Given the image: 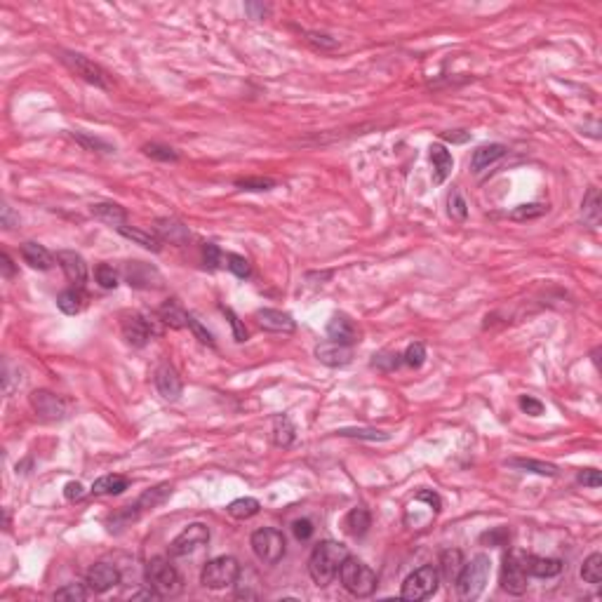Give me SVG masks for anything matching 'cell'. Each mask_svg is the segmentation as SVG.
Here are the masks:
<instances>
[{"instance_id":"cell-1","label":"cell","mask_w":602,"mask_h":602,"mask_svg":"<svg viewBox=\"0 0 602 602\" xmlns=\"http://www.w3.org/2000/svg\"><path fill=\"white\" fill-rule=\"evenodd\" d=\"M349 548L339 541H323L313 548L311 558H309V574L316 584L323 588L327 584H332V579L339 574V567L349 558Z\"/></svg>"},{"instance_id":"cell-2","label":"cell","mask_w":602,"mask_h":602,"mask_svg":"<svg viewBox=\"0 0 602 602\" xmlns=\"http://www.w3.org/2000/svg\"><path fill=\"white\" fill-rule=\"evenodd\" d=\"M490 572H492V563L490 555L480 553L471 563H464V570L457 577V593L461 600H478L483 595L487 581H490Z\"/></svg>"},{"instance_id":"cell-3","label":"cell","mask_w":602,"mask_h":602,"mask_svg":"<svg viewBox=\"0 0 602 602\" xmlns=\"http://www.w3.org/2000/svg\"><path fill=\"white\" fill-rule=\"evenodd\" d=\"M337 577L341 581V586H344L353 598H370V595L377 591V574H374L363 560L351 558V555L341 563Z\"/></svg>"},{"instance_id":"cell-4","label":"cell","mask_w":602,"mask_h":602,"mask_svg":"<svg viewBox=\"0 0 602 602\" xmlns=\"http://www.w3.org/2000/svg\"><path fill=\"white\" fill-rule=\"evenodd\" d=\"M144 579H146V586H149L151 591H156L160 598H175L184 588L182 577H179L175 565L167 558H151L149 563H146Z\"/></svg>"},{"instance_id":"cell-5","label":"cell","mask_w":602,"mask_h":602,"mask_svg":"<svg viewBox=\"0 0 602 602\" xmlns=\"http://www.w3.org/2000/svg\"><path fill=\"white\" fill-rule=\"evenodd\" d=\"M240 577V565L236 558L231 555H219V558L210 560L203 572H200V584L205 588H212V591H222V588H229L238 581Z\"/></svg>"},{"instance_id":"cell-6","label":"cell","mask_w":602,"mask_h":602,"mask_svg":"<svg viewBox=\"0 0 602 602\" xmlns=\"http://www.w3.org/2000/svg\"><path fill=\"white\" fill-rule=\"evenodd\" d=\"M438 579H440V574L433 565L419 567V570H414L410 577L403 581L400 598L410 600V602H421V600L431 598V595L438 591Z\"/></svg>"},{"instance_id":"cell-7","label":"cell","mask_w":602,"mask_h":602,"mask_svg":"<svg viewBox=\"0 0 602 602\" xmlns=\"http://www.w3.org/2000/svg\"><path fill=\"white\" fill-rule=\"evenodd\" d=\"M285 546L283 532L273 527H262L252 534V551L266 565H278L285 558Z\"/></svg>"},{"instance_id":"cell-8","label":"cell","mask_w":602,"mask_h":602,"mask_svg":"<svg viewBox=\"0 0 602 602\" xmlns=\"http://www.w3.org/2000/svg\"><path fill=\"white\" fill-rule=\"evenodd\" d=\"M62 62L69 66L76 76L83 78L85 83L95 85V88H99V90H111L109 73L85 55H78V52H62Z\"/></svg>"},{"instance_id":"cell-9","label":"cell","mask_w":602,"mask_h":602,"mask_svg":"<svg viewBox=\"0 0 602 602\" xmlns=\"http://www.w3.org/2000/svg\"><path fill=\"white\" fill-rule=\"evenodd\" d=\"M527 570H525V553L511 551L504 558L501 567V588L511 595H523L527 591Z\"/></svg>"},{"instance_id":"cell-10","label":"cell","mask_w":602,"mask_h":602,"mask_svg":"<svg viewBox=\"0 0 602 602\" xmlns=\"http://www.w3.org/2000/svg\"><path fill=\"white\" fill-rule=\"evenodd\" d=\"M210 541V530L203 523H193L189 525L182 534H177L175 541L170 544V555L172 558H182V555H189L193 551H198L200 546H205Z\"/></svg>"},{"instance_id":"cell-11","label":"cell","mask_w":602,"mask_h":602,"mask_svg":"<svg viewBox=\"0 0 602 602\" xmlns=\"http://www.w3.org/2000/svg\"><path fill=\"white\" fill-rule=\"evenodd\" d=\"M31 407L45 421H62L66 417V403L52 391H33Z\"/></svg>"},{"instance_id":"cell-12","label":"cell","mask_w":602,"mask_h":602,"mask_svg":"<svg viewBox=\"0 0 602 602\" xmlns=\"http://www.w3.org/2000/svg\"><path fill=\"white\" fill-rule=\"evenodd\" d=\"M120 327H123L125 341L130 346H135V349H144V346L149 344L151 334H153L149 320H146L144 316H139V313H127V316H123Z\"/></svg>"},{"instance_id":"cell-13","label":"cell","mask_w":602,"mask_h":602,"mask_svg":"<svg viewBox=\"0 0 602 602\" xmlns=\"http://www.w3.org/2000/svg\"><path fill=\"white\" fill-rule=\"evenodd\" d=\"M316 358L327 367H346L353 360V349L339 341H323L316 346Z\"/></svg>"},{"instance_id":"cell-14","label":"cell","mask_w":602,"mask_h":602,"mask_svg":"<svg viewBox=\"0 0 602 602\" xmlns=\"http://www.w3.org/2000/svg\"><path fill=\"white\" fill-rule=\"evenodd\" d=\"M85 584L90 586L92 593H106V591H111L113 586L120 584V572L109 563H97L88 570Z\"/></svg>"},{"instance_id":"cell-15","label":"cell","mask_w":602,"mask_h":602,"mask_svg":"<svg viewBox=\"0 0 602 602\" xmlns=\"http://www.w3.org/2000/svg\"><path fill=\"white\" fill-rule=\"evenodd\" d=\"M257 323L262 330L266 332H276V334H292L297 330V323L290 313L285 311H276V309H262L257 311Z\"/></svg>"},{"instance_id":"cell-16","label":"cell","mask_w":602,"mask_h":602,"mask_svg":"<svg viewBox=\"0 0 602 602\" xmlns=\"http://www.w3.org/2000/svg\"><path fill=\"white\" fill-rule=\"evenodd\" d=\"M57 262L62 266V271L66 273V278L76 287H80L88 280V264H85V259L80 257L78 252H71V250L57 252Z\"/></svg>"},{"instance_id":"cell-17","label":"cell","mask_w":602,"mask_h":602,"mask_svg":"<svg viewBox=\"0 0 602 602\" xmlns=\"http://www.w3.org/2000/svg\"><path fill=\"white\" fill-rule=\"evenodd\" d=\"M125 278L127 283H130L132 287H158L160 283H163V278H160V273L153 269V266L144 264V262H130L125 266Z\"/></svg>"},{"instance_id":"cell-18","label":"cell","mask_w":602,"mask_h":602,"mask_svg":"<svg viewBox=\"0 0 602 602\" xmlns=\"http://www.w3.org/2000/svg\"><path fill=\"white\" fill-rule=\"evenodd\" d=\"M156 389H158V393L165 400H179V398H182L184 384H182V379H179V374H177L175 367H172V365L160 367V370L156 372Z\"/></svg>"},{"instance_id":"cell-19","label":"cell","mask_w":602,"mask_h":602,"mask_svg":"<svg viewBox=\"0 0 602 602\" xmlns=\"http://www.w3.org/2000/svg\"><path fill=\"white\" fill-rule=\"evenodd\" d=\"M327 337L332 341H339V344L353 346L358 341V327L353 325L351 318L341 316V313H334L332 320L327 323Z\"/></svg>"},{"instance_id":"cell-20","label":"cell","mask_w":602,"mask_h":602,"mask_svg":"<svg viewBox=\"0 0 602 602\" xmlns=\"http://www.w3.org/2000/svg\"><path fill=\"white\" fill-rule=\"evenodd\" d=\"M525 570L530 577H539V579H551L558 577L563 572V560L558 558H537V555H527L525 553Z\"/></svg>"},{"instance_id":"cell-21","label":"cell","mask_w":602,"mask_h":602,"mask_svg":"<svg viewBox=\"0 0 602 602\" xmlns=\"http://www.w3.org/2000/svg\"><path fill=\"white\" fill-rule=\"evenodd\" d=\"M431 160H433V184H443L445 179L452 175V167H454L452 153L447 151L443 144H433Z\"/></svg>"},{"instance_id":"cell-22","label":"cell","mask_w":602,"mask_h":602,"mask_svg":"<svg viewBox=\"0 0 602 602\" xmlns=\"http://www.w3.org/2000/svg\"><path fill=\"white\" fill-rule=\"evenodd\" d=\"M22 259L31 266V269H38V271H50L52 266H55V257H52V254L38 243H24L22 245Z\"/></svg>"},{"instance_id":"cell-23","label":"cell","mask_w":602,"mask_h":602,"mask_svg":"<svg viewBox=\"0 0 602 602\" xmlns=\"http://www.w3.org/2000/svg\"><path fill=\"white\" fill-rule=\"evenodd\" d=\"M156 233L160 236V240H170L175 245H184L191 238L189 229L182 222H177V219H156Z\"/></svg>"},{"instance_id":"cell-24","label":"cell","mask_w":602,"mask_h":602,"mask_svg":"<svg viewBox=\"0 0 602 602\" xmlns=\"http://www.w3.org/2000/svg\"><path fill=\"white\" fill-rule=\"evenodd\" d=\"M504 153H506L504 144H485V146H480V149L473 151V158H471L473 172H480V170H485V167L494 165L499 158H504Z\"/></svg>"},{"instance_id":"cell-25","label":"cell","mask_w":602,"mask_h":602,"mask_svg":"<svg viewBox=\"0 0 602 602\" xmlns=\"http://www.w3.org/2000/svg\"><path fill=\"white\" fill-rule=\"evenodd\" d=\"M90 212L95 214L97 219H102L104 224H111V226H116V229H120V226L127 224L125 207H120L116 203H95L90 207Z\"/></svg>"},{"instance_id":"cell-26","label":"cell","mask_w":602,"mask_h":602,"mask_svg":"<svg viewBox=\"0 0 602 602\" xmlns=\"http://www.w3.org/2000/svg\"><path fill=\"white\" fill-rule=\"evenodd\" d=\"M370 525H372V515H370V511H367V508H363V506L351 508L349 515H346V520H344L346 532H349L351 537H356V539L365 537L367 530H370Z\"/></svg>"},{"instance_id":"cell-27","label":"cell","mask_w":602,"mask_h":602,"mask_svg":"<svg viewBox=\"0 0 602 602\" xmlns=\"http://www.w3.org/2000/svg\"><path fill=\"white\" fill-rule=\"evenodd\" d=\"M271 438H273V445H276V447H292L294 438H297V428H294L290 417L280 414V417L273 419Z\"/></svg>"},{"instance_id":"cell-28","label":"cell","mask_w":602,"mask_h":602,"mask_svg":"<svg viewBox=\"0 0 602 602\" xmlns=\"http://www.w3.org/2000/svg\"><path fill=\"white\" fill-rule=\"evenodd\" d=\"M461 570H464V555H461V551H457V548L443 551V555H440V572H443V577L450 584H454Z\"/></svg>"},{"instance_id":"cell-29","label":"cell","mask_w":602,"mask_h":602,"mask_svg":"<svg viewBox=\"0 0 602 602\" xmlns=\"http://www.w3.org/2000/svg\"><path fill=\"white\" fill-rule=\"evenodd\" d=\"M158 316L165 325L175 327V330H182V327H189V313H186L177 301H165L163 306L158 309Z\"/></svg>"},{"instance_id":"cell-30","label":"cell","mask_w":602,"mask_h":602,"mask_svg":"<svg viewBox=\"0 0 602 602\" xmlns=\"http://www.w3.org/2000/svg\"><path fill=\"white\" fill-rule=\"evenodd\" d=\"M170 494H172V485H167V483L158 485V487H153V490L144 492L132 508H135L137 513L139 511H153V508H158L160 504H165V499L170 497Z\"/></svg>"},{"instance_id":"cell-31","label":"cell","mask_w":602,"mask_h":602,"mask_svg":"<svg viewBox=\"0 0 602 602\" xmlns=\"http://www.w3.org/2000/svg\"><path fill=\"white\" fill-rule=\"evenodd\" d=\"M511 468H518V471H525V473H537V476H548V478H555L558 476V466L553 464H546V461H534V459H511L506 461Z\"/></svg>"},{"instance_id":"cell-32","label":"cell","mask_w":602,"mask_h":602,"mask_svg":"<svg viewBox=\"0 0 602 602\" xmlns=\"http://www.w3.org/2000/svg\"><path fill=\"white\" fill-rule=\"evenodd\" d=\"M127 487H130V480L125 476H104L95 480L90 492L97 494V497H104V494H123Z\"/></svg>"},{"instance_id":"cell-33","label":"cell","mask_w":602,"mask_h":602,"mask_svg":"<svg viewBox=\"0 0 602 602\" xmlns=\"http://www.w3.org/2000/svg\"><path fill=\"white\" fill-rule=\"evenodd\" d=\"M57 306H59V311L66 313V316H76V313L83 311V306H85V294L80 292L78 287L64 290L57 297Z\"/></svg>"},{"instance_id":"cell-34","label":"cell","mask_w":602,"mask_h":602,"mask_svg":"<svg viewBox=\"0 0 602 602\" xmlns=\"http://www.w3.org/2000/svg\"><path fill=\"white\" fill-rule=\"evenodd\" d=\"M581 217H584V224L595 229L600 224V193L598 189H588V193L584 196V203H581Z\"/></svg>"},{"instance_id":"cell-35","label":"cell","mask_w":602,"mask_h":602,"mask_svg":"<svg viewBox=\"0 0 602 602\" xmlns=\"http://www.w3.org/2000/svg\"><path fill=\"white\" fill-rule=\"evenodd\" d=\"M118 233H120V236H123V238L132 240V243L142 245L144 250L160 252V238L151 236V233H144V231H139V229H130V226H127V224H125V226H120Z\"/></svg>"},{"instance_id":"cell-36","label":"cell","mask_w":602,"mask_h":602,"mask_svg":"<svg viewBox=\"0 0 602 602\" xmlns=\"http://www.w3.org/2000/svg\"><path fill=\"white\" fill-rule=\"evenodd\" d=\"M259 508H262V504H259L257 499H252V497H243V499L231 501V504L226 506V511H229L231 518H236V520H247V518H252V515H257V513H259Z\"/></svg>"},{"instance_id":"cell-37","label":"cell","mask_w":602,"mask_h":602,"mask_svg":"<svg viewBox=\"0 0 602 602\" xmlns=\"http://www.w3.org/2000/svg\"><path fill=\"white\" fill-rule=\"evenodd\" d=\"M581 579H584L586 584H593V586H598L602 581V555L600 553L588 555V558L584 560V567H581Z\"/></svg>"},{"instance_id":"cell-38","label":"cell","mask_w":602,"mask_h":602,"mask_svg":"<svg viewBox=\"0 0 602 602\" xmlns=\"http://www.w3.org/2000/svg\"><path fill=\"white\" fill-rule=\"evenodd\" d=\"M337 436H341V438H358V440H372V443L389 440V433L377 431V428H339Z\"/></svg>"},{"instance_id":"cell-39","label":"cell","mask_w":602,"mask_h":602,"mask_svg":"<svg viewBox=\"0 0 602 602\" xmlns=\"http://www.w3.org/2000/svg\"><path fill=\"white\" fill-rule=\"evenodd\" d=\"M90 595V586L85 584H66L64 588H59L55 593V600H66V602H83L88 600Z\"/></svg>"},{"instance_id":"cell-40","label":"cell","mask_w":602,"mask_h":602,"mask_svg":"<svg viewBox=\"0 0 602 602\" xmlns=\"http://www.w3.org/2000/svg\"><path fill=\"white\" fill-rule=\"evenodd\" d=\"M447 205H450V217L454 219V222H466V217H468V205H466V200H464V196H461V191L459 189H454L452 193H450V198H447Z\"/></svg>"},{"instance_id":"cell-41","label":"cell","mask_w":602,"mask_h":602,"mask_svg":"<svg viewBox=\"0 0 602 602\" xmlns=\"http://www.w3.org/2000/svg\"><path fill=\"white\" fill-rule=\"evenodd\" d=\"M426 360V346L419 344V341H414V344L407 346V351L403 353V363L414 367V370H419L421 365H424Z\"/></svg>"},{"instance_id":"cell-42","label":"cell","mask_w":602,"mask_h":602,"mask_svg":"<svg viewBox=\"0 0 602 602\" xmlns=\"http://www.w3.org/2000/svg\"><path fill=\"white\" fill-rule=\"evenodd\" d=\"M95 278L104 290H116L118 287V273L113 271V266L109 264H99L95 269Z\"/></svg>"},{"instance_id":"cell-43","label":"cell","mask_w":602,"mask_h":602,"mask_svg":"<svg viewBox=\"0 0 602 602\" xmlns=\"http://www.w3.org/2000/svg\"><path fill=\"white\" fill-rule=\"evenodd\" d=\"M144 153H146L149 158L165 160V163H175V160L179 158L175 149H170V146H160V144H146V146H144Z\"/></svg>"},{"instance_id":"cell-44","label":"cell","mask_w":602,"mask_h":602,"mask_svg":"<svg viewBox=\"0 0 602 602\" xmlns=\"http://www.w3.org/2000/svg\"><path fill=\"white\" fill-rule=\"evenodd\" d=\"M548 210L546 205H539V203H532V205H520L515 207V210L511 212V219H518V222H523V219H537L541 217Z\"/></svg>"},{"instance_id":"cell-45","label":"cell","mask_w":602,"mask_h":602,"mask_svg":"<svg viewBox=\"0 0 602 602\" xmlns=\"http://www.w3.org/2000/svg\"><path fill=\"white\" fill-rule=\"evenodd\" d=\"M400 363H403V356H400V353H393V351L379 353V356H374V360H372V365L379 367V370H396V367H400Z\"/></svg>"},{"instance_id":"cell-46","label":"cell","mask_w":602,"mask_h":602,"mask_svg":"<svg viewBox=\"0 0 602 602\" xmlns=\"http://www.w3.org/2000/svg\"><path fill=\"white\" fill-rule=\"evenodd\" d=\"M236 186H240V189H245V191H269L276 186V182H273V179H262V177H247V179H238Z\"/></svg>"},{"instance_id":"cell-47","label":"cell","mask_w":602,"mask_h":602,"mask_svg":"<svg viewBox=\"0 0 602 602\" xmlns=\"http://www.w3.org/2000/svg\"><path fill=\"white\" fill-rule=\"evenodd\" d=\"M226 266H229L231 273H236L238 278H247L250 276V262L240 254H226Z\"/></svg>"},{"instance_id":"cell-48","label":"cell","mask_w":602,"mask_h":602,"mask_svg":"<svg viewBox=\"0 0 602 602\" xmlns=\"http://www.w3.org/2000/svg\"><path fill=\"white\" fill-rule=\"evenodd\" d=\"M222 311H224V316L229 318V323H231V327H233V339H236L238 344L247 341V330L243 327V323H240V318H238L231 309H226V306H222Z\"/></svg>"},{"instance_id":"cell-49","label":"cell","mask_w":602,"mask_h":602,"mask_svg":"<svg viewBox=\"0 0 602 602\" xmlns=\"http://www.w3.org/2000/svg\"><path fill=\"white\" fill-rule=\"evenodd\" d=\"M292 532H294V537H297L299 541H309L313 537V523H311V520H306V518L294 520Z\"/></svg>"},{"instance_id":"cell-50","label":"cell","mask_w":602,"mask_h":602,"mask_svg":"<svg viewBox=\"0 0 602 602\" xmlns=\"http://www.w3.org/2000/svg\"><path fill=\"white\" fill-rule=\"evenodd\" d=\"M518 405H520V410H523L525 414H530V417H539V414H544V405L532 396H523Z\"/></svg>"},{"instance_id":"cell-51","label":"cell","mask_w":602,"mask_h":602,"mask_svg":"<svg viewBox=\"0 0 602 602\" xmlns=\"http://www.w3.org/2000/svg\"><path fill=\"white\" fill-rule=\"evenodd\" d=\"M73 137L78 139L80 144L85 146V149H90V151H102V153H111L113 149L106 142H102V139H92V137H85V135H76V132H73Z\"/></svg>"},{"instance_id":"cell-52","label":"cell","mask_w":602,"mask_h":602,"mask_svg":"<svg viewBox=\"0 0 602 602\" xmlns=\"http://www.w3.org/2000/svg\"><path fill=\"white\" fill-rule=\"evenodd\" d=\"M577 480L584 487H600L602 485V478H600V471H595V468H586V471H579Z\"/></svg>"},{"instance_id":"cell-53","label":"cell","mask_w":602,"mask_h":602,"mask_svg":"<svg viewBox=\"0 0 602 602\" xmlns=\"http://www.w3.org/2000/svg\"><path fill=\"white\" fill-rule=\"evenodd\" d=\"M203 257H205V266H210V269H217L219 259H222V250H219V247L214 245V243H205Z\"/></svg>"},{"instance_id":"cell-54","label":"cell","mask_w":602,"mask_h":602,"mask_svg":"<svg viewBox=\"0 0 602 602\" xmlns=\"http://www.w3.org/2000/svg\"><path fill=\"white\" fill-rule=\"evenodd\" d=\"M508 539H511V534H508L506 527H499V530L483 534V541H490V546H506Z\"/></svg>"},{"instance_id":"cell-55","label":"cell","mask_w":602,"mask_h":602,"mask_svg":"<svg viewBox=\"0 0 602 602\" xmlns=\"http://www.w3.org/2000/svg\"><path fill=\"white\" fill-rule=\"evenodd\" d=\"M189 327H191V330H193V334H196V337H198L200 341H203V344H210V346H214V339H212V334H210V332H207V330H205V327H203V325H200V323H198V320H196V318H193V316H189Z\"/></svg>"},{"instance_id":"cell-56","label":"cell","mask_w":602,"mask_h":602,"mask_svg":"<svg viewBox=\"0 0 602 602\" xmlns=\"http://www.w3.org/2000/svg\"><path fill=\"white\" fill-rule=\"evenodd\" d=\"M64 497L69 501H80L85 497V487L80 483H76V480H71V483H66V487H64Z\"/></svg>"},{"instance_id":"cell-57","label":"cell","mask_w":602,"mask_h":602,"mask_svg":"<svg viewBox=\"0 0 602 602\" xmlns=\"http://www.w3.org/2000/svg\"><path fill=\"white\" fill-rule=\"evenodd\" d=\"M417 501H426V504L433 508V513H438L440 506H443V504H440V497H438L436 492H431V490H421V492L417 494Z\"/></svg>"},{"instance_id":"cell-58","label":"cell","mask_w":602,"mask_h":602,"mask_svg":"<svg viewBox=\"0 0 602 602\" xmlns=\"http://www.w3.org/2000/svg\"><path fill=\"white\" fill-rule=\"evenodd\" d=\"M15 224H19V217L12 214V207L5 205L3 207V226H5V229H15Z\"/></svg>"},{"instance_id":"cell-59","label":"cell","mask_w":602,"mask_h":602,"mask_svg":"<svg viewBox=\"0 0 602 602\" xmlns=\"http://www.w3.org/2000/svg\"><path fill=\"white\" fill-rule=\"evenodd\" d=\"M245 10L250 12L252 19H264V15H269V8H264V5H252V3H247Z\"/></svg>"},{"instance_id":"cell-60","label":"cell","mask_w":602,"mask_h":602,"mask_svg":"<svg viewBox=\"0 0 602 602\" xmlns=\"http://www.w3.org/2000/svg\"><path fill=\"white\" fill-rule=\"evenodd\" d=\"M325 38L327 36H320V33H309V40H313L320 48H334V45H337V40H325Z\"/></svg>"},{"instance_id":"cell-61","label":"cell","mask_w":602,"mask_h":602,"mask_svg":"<svg viewBox=\"0 0 602 602\" xmlns=\"http://www.w3.org/2000/svg\"><path fill=\"white\" fill-rule=\"evenodd\" d=\"M0 259H3V273H5V278H12V276H15V266H12L10 254L3 252V254H0Z\"/></svg>"},{"instance_id":"cell-62","label":"cell","mask_w":602,"mask_h":602,"mask_svg":"<svg viewBox=\"0 0 602 602\" xmlns=\"http://www.w3.org/2000/svg\"><path fill=\"white\" fill-rule=\"evenodd\" d=\"M445 139H450V142H466L468 135H445Z\"/></svg>"}]
</instances>
